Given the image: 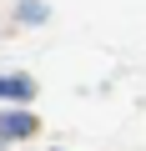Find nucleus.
Returning a JSON list of instances; mask_svg holds the SVG:
<instances>
[{
  "mask_svg": "<svg viewBox=\"0 0 146 151\" xmlns=\"http://www.w3.org/2000/svg\"><path fill=\"white\" fill-rule=\"evenodd\" d=\"M0 96H5V101H30L35 96V81H30V76H0Z\"/></svg>",
  "mask_w": 146,
  "mask_h": 151,
  "instance_id": "f257e3e1",
  "label": "nucleus"
},
{
  "mask_svg": "<svg viewBox=\"0 0 146 151\" xmlns=\"http://www.w3.org/2000/svg\"><path fill=\"white\" fill-rule=\"evenodd\" d=\"M30 131H35V116H25V111L0 116V136H30Z\"/></svg>",
  "mask_w": 146,
  "mask_h": 151,
  "instance_id": "f03ea898",
  "label": "nucleus"
}]
</instances>
